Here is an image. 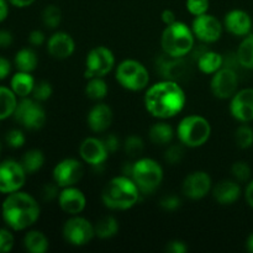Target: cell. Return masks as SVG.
<instances>
[{"instance_id":"1","label":"cell","mask_w":253,"mask_h":253,"mask_svg":"<svg viewBox=\"0 0 253 253\" xmlns=\"http://www.w3.org/2000/svg\"><path fill=\"white\" fill-rule=\"evenodd\" d=\"M187 95L179 83L162 79L147 86L145 94V108L153 118L167 120L174 118L184 109Z\"/></svg>"},{"instance_id":"2","label":"cell","mask_w":253,"mask_h":253,"mask_svg":"<svg viewBox=\"0 0 253 253\" xmlns=\"http://www.w3.org/2000/svg\"><path fill=\"white\" fill-rule=\"evenodd\" d=\"M41 208L32 195L25 192L10 193L1 205V215L7 226L14 231L29 229L39 220Z\"/></svg>"},{"instance_id":"3","label":"cell","mask_w":253,"mask_h":253,"mask_svg":"<svg viewBox=\"0 0 253 253\" xmlns=\"http://www.w3.org/2000/svg\"><path fill=\"white\" fill-rule=\"evenodd\" d=\"M140 194L135 182L121 174L106 183L101 192V202L110 210H128L137 204Z\"/></svg>"},{"instance_id":"4","label":"cell","mask_w":253,"mask_h":253,"mask_svg":"<svg viewBox=\"0 0 253 253\" xmlns=\"http://www.w3.org/2000/svg\"><path fill=\"white\" fill-rule=\"evenodd\" d=\"M163 53L172 57H185L195 46V36L192 27L182 21L166 26L161 36Z\"/></svg>"},{"instance_id":"5","label":"cell","mask_w":253,"mask_h":253,"mask_svg":"<svg viewBox=\"0 0 253 253\" xmlns=\"http://www.w3.org/2000/svg\"><path fill=\"white\" fill-rule=\"evenodd\" d=\"M210 136L211 125L204 116L188 115L177 126L178 140L188 148L202 147L209 141Z\"/></svg>"},{"instance_id":"6","label":"cell","mask_w":253,"mask_h":253,"mask_svg":"<svg viewBox=\"0 0 253 253\" xmlns=\"http://www.w3.org/2000/svg\"><path fill=\"white\" fill-rule=\"evenodd\" d=\"M131 179L135 182L141 194H152L163 180V168L152 158H138L133 162Z\"/></svg>"},{"instance_id":"7","label":"cell","mask_w":253,"mask_h":253,"mask_svg":"<svg viewBox=\"0 0 253 253\" xmlns=\"http://www.w3.org/2000/svg\"><path fill=\"white\" fill-rule=\"evenodd\" d=\"M115 78L124 89L128 91H141L150 83V73L141 62L125 59L116 67Z\"/></svg>"},{"instance_id":"8","label":"cell","mask_w":253,"mask_h":253,"mask_svg":"<svg viewBox=\"0 0 253 253\" xmlns=\"http://www.w3.org/2000/svg\"><path fill=\"white\" fill-rule=\"evenodd\" d=\"M62 236L64 241L74 247L88 245L95 237L94 225L89 220L78 215H72L63 225Z\"/></svg>"},{"instance_id":"9","label":"cell","mask_w":253,"mask_h":253,"mask_svg":"<svg viewBox=\"0 0 253 253\" xmlns=\"http://www.w3.org/2000/svg\"><path fill=\"white\" fill-rule=\"evenodd\" d=\"M14 118L20 125L31 131H36L43 127L47 120L46 111L40 105L39 101H36L35 99H29L27 96L21 98V100L17 101Z\"/></svg>"},{"instance_id":"10","label":"cell","mask_w":253,"mask_h":253,"mask_svg":"<svg viewBox=\"0 0 253 253\" xmlns=\"http://www.w3.org/2000/svg\"><path fill=\"white\" fill-rule=\"evenodd\" d=\"M115 66V56L113 51L105 46H96L88 52L85 58L86 78L93 77H104L113 71Z\"/></svg>"},{"instance_id":"11","label":"cell","mask_w":253,"mask_h":253,"mask_svg":"<svg viewBox=\"0 0 253 253\" xmlns=\"http://www.w3.org/2000/svg\"><path fill=\"white\" fill-rule=\"evenodd\" d=\"M156 69L166 81H173L180 83L192 76V68L184 57H172L168 54H161L156 62Z\"/></svg>"},{"instance_id":"12","label":"cell","mask_w":253,"mask_h":253,"mask_svg":"<svg viewBox=\"0 0 253 253\" xmlns=\"http://www.w3.org/2000/svg\"><path fill=\"white\" fill-rule=\"evenodd\" d=\"M26 174L21 163L6 160L0 163V193L10 194L24 187Z\"/></svg>"},{"instance_id":"13","label":"cell","mask_w":253,"mask_h":253,"mask_svg":"<svg viewBox=\"0 0 253 253\" xmlns=\"http://www.w3.org/2000/svg\"><path fill=\"white\" fill-rule=\"evenodd\" d=\"M194 36L203 43H214L219 41L224 32V24L219 19L210 14H203L194 16L192 24Z\"/></svg>"},{"instance_id":"14","label":"cell","mask_w":253,"mask_h":253,"mask_svg":"<svg viewBox=\"0 0 253 253\" xmlns=\"http://www.w3.org/2000/svg\"><path fill=\"white\" fill-rule=\"evenodd\" d=\"M239 88V76L236 71L227 67H222L216 73L212 74L210 89L215 98L226 100L236 94Z\"/></svg>"},{"instance_id":"15","label":"cell","mask_w":253,"mask_h":253,"mask_svg":"<svg viewBox=\"0 0 253 253\" xmlns=\"http://www.w3.org/2000/svg\"><path fill=\"white\" fill-rule=\"evenodd\" d=\"M84 175V166L76 158H64L54 166L52 170L53 182L61 188L76 185Z\"/></svg>"},{"instance_id":"16","label":"cell","mask_w":253,"mask_h":253,"mask_svg":"<svg viewBox=\"0 0 253 253\" xmlns=\"http://www.w3.org/2000/svg\"><path fill=\"white\" fill-rule=\"evenodd\" d=\"M212 188L211 177L207 172L197 170L185 177L182 184V192L192 200H200L207 197Z\"/></svg>"},{"instance_id":"17","label":"cell","mask_w":253,"mask_h":253,"mask_svg":"<svg viewBox=\"0 0 253 253\" xmlns=\"http://www.w3.org/2000/svg\"><path fill=\"white\" fill-rule=\"evenodd\" d=\"M230 114L241 124L253 121V88L237 90L230 101Z\"/></svg>"},{"instance_id":"18","label":"cell","mask_w":253,"mask_h":253,"mask_svg":"<svg viewBox=\"0 0 253 253\" xmlns=\"http://www.w3.org/2000/svg\"><path fill=\"white\" fill-rule=\"evenodd\" d=\"M79 156L91 167H101L108 160L109 152L103 140L96 137H86L79 146Z\"/></svg>"},{"instance_id":"19","label":"cell","mask_w":253,"mask_h":253,"mask_svg":"<svg viewBox=\"0 0 253 253\" xmlns=\"http://www.w3.org/2000/svg\"><path fill=\"white\" fill-rule=\"evenodd\" d=\"M58 205L68 215H79L86 207V198L81 189L72 187L62 188L58 195Z\"/></svg>"},{"instance_id":"20","label":"cell","mask_w":253,"mask_h":253,"mask_svg":"<svg viewBox=\"0 0 253 253\" xmlns=\"http://www.w3.org/2000/svg\"><path fill=\"white\" fill-rule=\"evenodd\" d=\"M252 17L249 12L241 9H234L225 15L224 29L229 34L237 37H245L251 34Z\"/></svg>"},{"instance_id":"21","label":"cell","mask_w":253,"mask_h":253,"mask_svg":"<svg viewBox=\"0 0 253 253\" xmlns=\"http://www.w3.org/2000/svg\"><path fill=\"white\" fill-rule=\"evenodd\" d=\"M47 51L54 59H67L76 51V42L67 32H54L47 41Z\"/></svg>"},{"instance_id":"22","label":"cell","mask_w":253,"mask_h":253,"mask_svg":"<svg viewBox=\"0 0 253 253\" xmlns=\"http://www.w3.org/2000/svg\"><path fill=\"white\" fill-rule=\"evenodd\" d=\"M113 119L114 114L110 106L104 103H99L89 110L86 123L93 132L101 133L108 131V128L113 124Z\"/></svg>"},{"instance_id":"23","label":"cell","mask_w":253,"mask_h":253,"mask_svg":"<svg viewBox=\"0 0 253 253\" xmlns=\"http://www.w3.org/2000/svg\"><path fill=\"white\" fill-rule=\"evenodd\" d=\"M212 197L220 205H232L241 197V187L235 180H221L212 188Z\"/></svg>"},{"instance_id":"24","label":"cell","mask_w":253,"mask_h":253,"mask_svg":"<svg viewBox=\"0 0 253 253\" xmlns=\"http://www.w3.org/2000/svg\"><path fill=\"white\" fill-rule=\"evenodd\" d=\"M195 63H197L198 68L202 73L211 74L212 76L224 66V56L217 53V52L211 51V49H207L204 53L198 57Z\"/></svg>"},{"instance_id":"25","label":"cell","mask_w":253,"mask_h":253,"mask_svg":"<svg viewBox=\"0 0 253 253\" xmlns=\"http://www.w3.org/2000/svg\"><path fill=\"white\" fill-rule=\"evenodd\" d=\"M35 84L36 82L31 73L19 71L12 76L11 81H10V88L19 98H26L30 94H32Z\"/></svg>"},{"instance_id":"26","label":"cell","mask_w":253,"mask_h":253,"mask_svg":"<svg viewBox=\"0 0 253 253\" xmlns=\"http://www.w3.org/2000/svg\"><path fill=\"white\" fill-rule=\"evenodd\" d=\"M148 137H150L151 142L155 143V145H169L174 137V130L169 124L160 121V123H156L151 126L150 130H148Z\"/></svg>"},{"instance_id":"27","label":"cell","mask_w":253,"mask_h":253,"mask_svg":"<svg viewBox=\"0 0 253 253\" xmlns=\"http://www.w3.org/2000/svg\"><path fill=\"white\" fill-rule=\"evenodd\" d=\"M24 246L30 253H46L49 247V241L42 231L32 230L25 235Z\"/></svg>"},{"instance_id":"28","label":"cell","mask_w":253,"mask_h":253,"mask_svg":"<svg viewBox=\"0 0 253 253\" xmlns=\"http://www.w3.org/2000/svg\"><path fill=\"white\" fill-rule=\"evenodd\" d=\"M14 62L17 71L31 73L37 68L39 58H37L36 52L32 48H21L15 54Z\"/></svg>"},{"instance_id":"29","label":"cell","mask_w":253,"mask_h":253,"mask_svg":"<svg viewBox=\"0 0 253 253\" xmlns=\"http://www.w3.org/2000/svg\"><path fill=\"white\" fill-rule=\"evenodd\" d=\"M17 106V95L11 88L0 86V120L14 115Z\"/></svg>"},{"instance_id":"30","label":"cell","mask_w":253,"mask_h":253,"mask_svg":"<svg viewBox=\"0 0 253 253\" xmlns=\"http://www.w3.org/2000/svg\"><path fill=\"white\" fill-rule=\"evenodd\" d=\"M95 230V236L101 240H108L116 236L119 232V221L111 215L100 217L94 225Z\"/></svg>"},{"instance_id":"31","label":"cell","mask_w":253,"mask_h":253,"mask_svg":"<svg viewBox=\"0 0 253 253\" xmlns=\"http://www.w3.org/2000/svg\"><path fill=\"white\" fill-rule=\"evenodd\" d=\"M236 56L242 68L253 71V35L250 34L242 39Z\"/></svg>"},{"instance_id":"32","label":"cell","mask_w":253,"mask_h":253,"mask_svg":"<svg viewBox=\"0 0 253 253\" xmlns=\"http://www.w3.org/2000/svg\"><path fill=\"white\" fill-rule=\"evenodd\" d=\"M108 83L104 81L103 77H93V78H89L88 83L85 85V95L90 100H103L108 95Z\"/></svg>"},{"instance_id":"33","label":"cell","mask_w":253,"mask_h":253,"mask_svg":"<svg viewBox=\"0 0 253 253\" xmlns=\"http://www.w3.org/2000/svg\"><path fill=\"white\" fill-rule=\"evenodd\" d=\"M21 166L24 167L25 172L27 174L36 173L37 170L41 169L44 165V155L40 150H30L22 156Z\"/></svg>"},{"instance_id":"34","label":"cell","mask_w":253,"mask_h":253,"mask_svg":"<svg viewBox=\"0 0 253 253\" xmlns=\"http://www.w3.org/2000/svg\"><path fill=\"white\" fill-rule=\"evenodd\" d=\"M235 142L241 150H247L253 146V128L249 124H242L235 131Z\"/></svg>"},{"instance_id":"35","label":"cell","mask_w":253,"mask_h":253,"mask_svg":"<svg viewBox=\"0 0 253 253\" xmlns=\"http://www.w3.org/2000/svg\"><path fill=\"white\" fill-rule=\"evenodd\" d=\"M62 21V11L57 5H47L42 11V22L48 29H57Z\"/></svg>"},{"instance_id":"36","label":"cell","mask_w":253,"mask_h":253,"mask_svg":"<svg viewBox=\"0 0 253 253\" xmlns=\"http://www.w3.org/2000/svg\"><path fill=\"white\" fill-rule=\"evenodd\" d=\"M124 151L128 157H140L145 151V142L137 135H130L124 142Z\"/></svg>"},{"instance_id":"37","label":"cell","mask_w":253,"mask_h":253,"mask_svg":"<svg viewBox=\"0 0 253 253\" xmlns=\"http://www.w3.org/2000/svg\"><path fill=\"white\" fill-rule=\"evenodd\" d=\"M185 146L183 143H173V145H169L167 147L165 152V160L166 162L169 163V165H178L183 161L185 155L184 151Z\"/></svg>"},{"instance_id":"38","label":"cell","mask_w":253,"mask_h":253,"mask_svg":"<svg viewBox=\"0 0 253 253\" xmlns=\"http://www.w3.org/2000/svg\"><path fill=\"white\" fill-rule=\"evenodd\" d=\"M231 174L237 182L244 183L249 182L252 175V170L249 163L245 162V161H237V162H235L232 165Z\"/></svg>"},{"instance_id":"39","label":"cell","mask_w":253,"mask_h":253,"mask_svg":"<svg viewBox=\"0 0 253 253\" xmlns=\"http://www.w3.org/2000/svg\"><path fill=\"white\" fill-rule=\"evenodd\" d=\"M52 93H53V89H52L51 84L46 81H40L39 83L35 84L32 96H34L35 100L41 103V101L48 100L52 96Z\"/></svg>"},{"instance_id":"40","label":"cell","mask_w":253,"mask_h":253,"mask_svg":"<svg viewBox=\"0 0 253 253\" xmlns=\"http://www.w3.org/2000/svg\"><path fill=\"white\" fill-rule=\"evenodd\" d=\"M187 10L193 16L207 14L209 10V0H187L185 2Z\"/></svg>"},{"instance_id":"41","label":"cell","mask_w":253,"mask_h":253,"mask_svg":"<svg viewBox=\"0 0 253 253\" xmlns=\"http://www.w3.org/2000/svg\"><path fill=\"white\" fill-rule=\"evenodd\" d=\"M5 141H6L7 146L11 148H21L25 145V135L22 131L20 130H10L5 136Z\"/></svg>"},{"instance_id":"42","label":"cell","mask_w":253,"mask_h":253,"mask_svg":"<svg viewBox=\"0 0 253 253\" xmlns=\"http://www.w3.org/2000/svg\"><path fill=\"white\" fill-rule=\"evenodd\" d=\"M15 244L14 235L7 229H0V253H7L12 250Z\"/></svg>"},{"instance_id":"43","label":"cell","mask_w":253,"mask_h":253,"mask_svg":"<svg viewBox=\"0 0 253 253\" xmlns=\"http://www.w3.org/2000/svg\"><path fill=\"white\" fill-rule=\"evenodd\" d=\"M59 185L56 182L46 183L41 189V198L43 202H52L54 199H58L59 195Z\"/></svg>"},{"instance_id":"44","label":"cell","mask_w":253,"mask_h":253,"mask_svg":"<svg viewBox=\"0 0 253 253\" xmlns=\"http://www.w3.org/2000/svg\"><path fill=\"white\" fill-rule=\"evenodd\" d=\"M160 205L162 209L167 210V211H174V210H177L180 207V199L177 195H166V197L161 199Z\"/></svg>"},{"instance_id":"45","label":"cell","mask_w":253,"mask_h":253,"mask_svg":"<svg viewBox=\"0 0 253 253\" xmlns=\"http://www.w3.org/2000/svg\"><path fill=\"white\" fill-rule=\"evenodd\" d=\"M104 145H105L106 150H108L109 153H115L116 151L120 148V140H119L118 136L115 135V133H108V135L104 137L103 140Z\"/></svg>"},{"instance_id":"46","label":"cell","mask_w":253,"mask_h":253,"mask_svg":"<svg viewBox=\"0 0 253 253\" xmlns=\"http://www.w3.org/2000/svg\"><path fill=\"white\" fill-rule=\"evenodd\" d=\"M166 251L169 253H185L188 252V245L180 240H173L167 244Z\"/></svg>"},{"instance_id":"47","label":"cell","mask_w":253,"mask_h":253,"mask_svg":"<svg viewBox=\"0 0 253 253\" xmlns=\"http://www.w3.org/2000/svg\"><path fill=\"white\" fill-rule=\"evenodd\" d=\"M44 41H46V36H44V34L42 31H40V30H34V31L30 32L29 42L31 46L40 47L44 43Z\"/></svg>"},{"instance_id":"48","label":"cell","mask_w":253,"mask_h":253,"mask_svg":"<svg viewBox=\"0 0 253 253\" xmlns=\"http://www.w3.org/2000/svg\"><path fill=\"white\" fill-rule=\"evenodd\" d=\"M12 41H14V37L11 32L7 30H0V48H7L11 46Z\"/></svg>"},{"instance_id":"49","label":"cell","mask_w":253,"mask_h":253,"mask_svg":"<svg viewBox=\"0 0 253 253\" xmlns=\"http://www.w3.org/2000/svg\"><path fill=\"white\" fill-rule=\"evenodd\" d=\"M11 72V63L4 57H0V81L6 78Z\"/></svg>"},{"instance_id":"50","label":"cell","mask_w":253,"mask_h":253,"mask_svg":"<svg viewBox=\"0 0 253 253\" xmlns=\"http://www.w3.org/2000/svg\"><path fill=\"white\" fill-rule=\"evenodd\" d=\"M161 19H162L163 24H165L166 26H168V25H170V24H173V22L177 21L175 14L172 11V10H169V9L163 10L162 15H161Z\"/></svg>"},{"instance_id":"51","label":"cell","mask_w":253,"mask_h":253,"mask_svg":"<svg viewBox=\"0 0 253 253\" xmlns=\"http://www.w3.org/2000/svg\"><path fill=\"white\" fill-rule=\"evenodd\" d=\"M245 199H246L247 204L253 209V179L247 184L246 189H245Z\"/></svg>"},{"instance_id":"52","label":"cell","mask_w":253,"mask_h":253,"mask_svg":"<svg viewBox=\"0 0 253 253\" xmlns=\"http://www.w3.org/2000/svg\"><path fill=\"white\" fill-rule=\"evenodd\" d=\"M9 15V5L7 0H0V22L4 21Z\"/></svg>"},{"instance_id":"53","label":"cell","mask_w":253,"mask_h":253,"mask_svg":"<svg viewBox=\"0 0 253 253\" xmlns=\"http://www.w3.org/2000/svg\"><path fill=\"white\" fill-rule=\"evenodd\" d=\"M7 1L16 7H26L34 4L36 0H7Z\"/></svg>"},{"instance_id":"54","label":"cell","mask_w":253,"mask_h":253,"mask_svg":"<svg viewBox=\"0 0 253 253\" xmlns=\"http://www.w3.org/2000/svg\"><path fill=\"white\" fill-rule=\"evenodd\" d=\"M246 249L250 253H253V232L247 237L246 240Z\"/></svg>"},{"instance_id":"55","label":"cell","mask_w":253,"mask_h":253,"mask_svg":"<svg viewBox=\"0 0 253 253\" xmlns=\"http://www.w3.org/2000/svg\"><path fill=\"white\" fill-rule=\"evenodd\" d=\"M0 151H1V145H0Z\"/></svg>"}]
</instances>
